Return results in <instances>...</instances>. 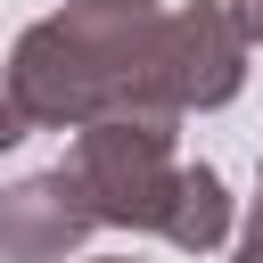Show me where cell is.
I'll use <instances>...</instances> for the list:
<instances>
[{
    "label": "cell",
    "instance_id": "obj_4",
    "mask_svg": "<svg viewBox=\"0 0 263 263\" xmlns=\"http://www.w3.org/2000/svg\"><path fill=\"white\" fill-rule=\"evenodd\" d=\"M90 230H99V214L66 164L0 189V263H66Z\"/></svg>",
    "mask_w": 263,
    "mask_h": 263
},
{
    "label": "cell",
    "instance_id": "obj_1",
    "mask_svg": "<svg viewBox=\"0 0 263 263\" xmlns=\"http://www.w3.org/2000/svg\"><path fill=\"white\" fill-rule=\"evenodd\" d=\"M164 0H66L58 16L25 25L0 90L25 107L33 132H82L99 115H173L156 90Z\"/></svg>",
    "mask_w": 263,
    "mask_h": 263
},
{
    "label": "cell",
    "instance_id": "obj_7",
    "mask_svg": "<svg viewBox=\"0 0 263 263\" xmlns=\"http://www.w3.org/2000/svg\"><path fill=\"white\" fill-rule=\"evenodd\" d=\"M230 263H263V214H255V222L238 230V255H230Z\"/></svg>",
    "mask_w": 263,
    "mask_h": 263
},
{
    "label": "cell",
    "instance_id": "obj_6",
    "mask_svg": "<svg viewBox=\"0 0 263 263\" xmlns=\"http://www.w3.org/2000/svg\"><path fill=\"white\" fill-rule=\"evenodd\" d=\"M230 16H238V33L263 49V0H230Z\"/></svg>",
    "mask_w": 263,
    "mask_h": 263
},
{
    "label": "cell",
    "instance_id": "obj_2",
    "mask_svg": "<svg viewBox=\"0 0 263 263\" xmlns=\"http://www.w3.org/2000/svg\"><path fill=\"white\" fill-rule=\"evenodd\" d=\"M173 123H181V115H99V123L74 132L66 173L82 181V197H90L99 222H115V230H156V238H164L173 197H181Z\"/></svg>",
    "mask_w": 263,
    "mask_h": 263
},
{
    "label": "cell",
    "instance_id": "obj_5",
    "mask_svg": "<svg viewBox=\"0 0 263 263\" xmlns=\"http://www.w3.org/2000/svg\"><path fill=\"white\" fill-rule=\"evenodd\" d=\"M230 238V189L214 164H181V197H173V222H164V247L181 255H214Z\"/></svg>",
    "mask_w": 263,
    "mask_h": 263
},
{
    "label": "cell",
    "instance_id": "obj_3",
    "mask_svg": "<svg viewBox=\"0 0 263 263\" xmlns=\"http://www.w3.org/2000/svg\"><path fill=\"white\" fill-rule=\"evenodd\" d=\"M247 33L230 16V0H181L164 8V41H156V90L173 115H205V107H230L238 82H247Z\"/></svg>",
    "mask_w": 263,
    "mask_h": 263
},
{
    "label": "cell",
    "instance_id": "obj_8",
    "mask_svg": "<svg viewBox=\"0 0 263 263\" xmlns=\"http://www.w3.org/2000/svg\"><path fill=\"white\" fill-rule=\"evenodd\" d=\"M90 263H132V255H90Z\"/></svg>",
    "mask_w": 263,
    "mask_h": 263
}]
</instances>
